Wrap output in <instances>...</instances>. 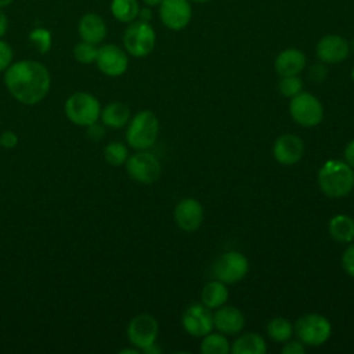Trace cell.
<instances>
[{
  "mask_svg": "<svg viewBox=\"0 0 354 354\" xmlns=\"http://www.w3.org/2000/svg\"><path fill=\"white\" fill-rule=\"evenodd\" d=\"M4 72L6 87L22 104H37L50 90V73L41 62L22 59L11 64Z\"/></svg>",
  "mask_w": 354,
  "mask_h": 354,
  "instance_id": "6da1fadb",
  "label": "cell"
},
{
  "mask_svg": "<svg viewBox=\"0 0 354 354\" xmlns=\"http://www.w3.org/2000/svg\"><path fill=\"white\" fill-rule=\"evenodd\" d=\"M318 185L329 198H343L354 188V170L346 160H326L318 171Z\"/></svg>",
  "mask_w": 354,
  "mask_h": 354,
  "instance_id": "7a4b0ae2",
  "label": "cell"
},
{
  "mask_svg": "<svg viewBox=\"0 0 354 354\" xmlns=\"http://www.w3.org/2000/svg\"><path fill=\"white\" fill-rule=\"evenodd\" d=\"M159 133V120L156 115L151 111H141L138 112L131 120H129L127 131H126V141L127 144L137 149L144 151L151 148Z\"/></svg>",
  "mask_w": 354,
  "mask_h": 354,
  "instance_id": "3957f363",
  "label": "cell"
},
{
  "mask_svg": "<svg viewBox=\"0 0 354 354\" xmlns=\"http://www.w3.org/2000/svg\"><path fill=\"white\" fill-rule=\"evenodd\" d=\"M65 115L77 126H88L101 116V105L90 93H75L65 102Z\"/></svg>",
  "mask_w": 354,
  "mask_h": 354,
  "instance_id": "277c9868",
  "label": "cell"
},
{
  "mask_svg": "<svg viewBox=\"0 0 354 354\" xmlns=\"http://www.w3.org/2000/svg\"><path fill=\"white\" fill-rule=\"evenodd\" d=\"M293 328L304 346H322L332 333L330 322L321 314H306L296 321Z\"/></svg>",
  "mask_w": 354,
  "mask_h": 354,
  "instance_id": "5b68a950",
  "label": "cell"
},
{
  "mask_svg": "<svg viewBox=\"0 0 354 354\" xmlns=\"http://www.w3.org/2000/svg\"><path fill=\"white\" fill-rule=\"evenodd\" d=\"M289 113L297 124L314 127L324 119V106L314 94L301 91L290 98Z\"/></svg>",
  "mask_w": 354,
  "mask_h": 354,
  "instance_id": "8992f818",
  "label": "cell"
},
{
  "mask_svg": "<svg viewBox=\"0 0 354 354\" xmlns=\"http://www.w3.org/2000/svg\"><path fill=\"white\" fill-rule=\"evenodd\" d=\"M156 35L153 28L144 21H133L123 33V46L126 51L137 58L147 57L155 47Z\"/></svg>",
  "mask_w": 354,
  "mask_h": 354,
  "instance_id": "52a82bcc",
  "label": "cell"
},
{
  "mask_svg": "<svg viewBox=\"0 0 354 354\" xmlns=\"http://www.w3.org/2000/svg\"><path fill=\"white\" fill-rule=\"evenodd\" d=\"M249 271V260L245 254L236 250L223 253L213 266L214 279L227 285L242 281Z\"/></svg>",
  "mask_w": 354,
  "mask_h": 354,
  "instance_id": "ba28073f",
  "label": "cell"
},
{
  "mask_svg": "<svg viewBox=\"0 0 354 354\" xmlns=\"http://www.w3.org/2000/svg\"><path fill=\"white\" fill-rule=\"evenodd\" d=\"M126 170L131 180L141 184H152L160 177L162 166L153 153L144 149L127 158Z\"/></svg>",
  "mask_w": 354,
  "mask_h": 354,
  "instance_id": "9c48e42d",
  "label": "cell"
},
{
  "mask_svg": "<svg viewBox=\"0 0 354 354\" xmlns=\"http://www.w3.org/2000/svg\"><path fill=\"white\" fill-rule=\"evenodd\" d=\"M159 325L155 317L149 314H140L127 325V337L130 343L138 350H144L148 346L156 343Z\"/></svg>",
  "mask_w": 354,
  "mask_h": 354,
  "instance_id": "30bf717a",
  "label": "cell"
},
{
  "mask_svg": "<svg viewBox=\"0 0 354 354\" xmlns=\"http://www.w3.org/2000/svg\"><path fill=\"white\" fill-rule=\"evenodd\" d=\"M183 328L195 337H203L214 328L213 314L205 304H191L183 314Z\"/></svg>",
  "mask_w": 354,
  "mask_h": 354,
  "instance_id": "8fae6325",
  "label": "cell"
},
{
  "mask_svg": "<svg viewBox=\"0 0 354 354\" xmlns=\"http://www.w3.org/2000/svg\"><path fill=\"white\" fill-rule=\"evenodd\" d=\"M95 64L104 75L116 77L126 72L129 66V58L119 46L104 44L98 48Z\"/></svg>",
  "mask_w": 354,
  "mask_h": 354,
  "instance_id": "7c38bea8",
  "label": "cell"
},
{
  "mask_svg": "<svg viewBox=\"0 0 354 354\" xmlns=\"http://www.w3.org/2000/svg\"><path fill=\"white\" fill-rule=\"evenodd\" d=\"M159 8L160 21L171 30H180L191 21V6L188 0H162Z\"/></svg>",
  "mask_w": 354,
  "mask_h": 354,
  "instance_id": "4fadbf2b",
  "label": "cell"
},
{
  "mask_svg": "<svg viewBox=\"0 0 354 354\" xmlns=\"http://www.w3.org/2000/svg\"><path fill=\"white\" fill-rule=\"evenodd\" d=\"M272 155L275 160L283 166L295 165L304 155V142L296 134L283 133L275 140L272 147Z\"/></svg>",
  "mask_w": 354,
  "mask_h": 354,
  "instance_id": "5bb4252c",
  "label": "cell"
},
{
  "mask_svg": "<svg viewBox=\"0 0 354 354\" xmlns=\"http://www.w3.org/2000/svg\"><path fill=\"white\" fill-rule=\"evenodd\" d=\"M174 220L185 232L196 231L203 221V206L195 198H184L174 207Z\"/></svg>",
  "mask_w": 354,
  "mask_h": 354,
  "instance_id": "9a60e30c",
  "label": "cell"
},
{
  "mask_svg": "<svg viewBox=\"0 0 354 354\" xmlns=\"http://www.w3.org/2000/svg\"><path fill=\"white\" fill-rule=\"evenodd\" d=\"M315 53L321 62L337 64L348 57L350 46L344 37L339 35H328L318 41Z\"/></svg>",
  "mask_w": 354,
  "mask_h": 354,
  "instance_id": "2e32d148",
  "label": "cell"
},
{
  "mask_svg": "<svg viewBox=\"0 0 354 354\" xmlns=\"http://www.w3.org/2000/svg\"><path fill=\"white\" fill-rule=\"evenodd\" d=\"M214 328L224 335H236L245 326V317L242 311L234 306H221L213 314Z\"/></svg>",
  "mask_w": 354,
  "mask_h": 354,
  "instance_id": "e0dca14e",
  "label": "cell"
},
{
  "mask_svg": "<svg viewBox=\"0 0 354 354\" xmlns=\"http://www.w3.org/2000/svg\"><path fill=\"white\" fill-rule=\"evenodd\" d=\"M77 32L83 41L100 44L106 37V24L101 15L95 12H86L79 19Z\"/></svg>",
  "mask_w": 354,
  "mask_h": 354,
  "instance_id": "ac0fdd59",
  "label": "cell"
},
{
  "mask_svg": "<svg viewBox=\"0 0 354 354\" xmlns=\"http://www.w3.org/2000/svg\"><path fill=\"white\" fill-rule=\"evenodd\" d=\"M306 55L297 48H286L275 58V72L282 76H296L306 66Z\"/></svg>",
  "mask_w": 354,
  "mask_h": 354,
  "instance_id": "d6986e66",
  "label": "cell"
},
{
  "mask_svg": "<svg viewBox=\"0 0 354 354\" xmlns=\"http://www.w3.org/2000/svg\"><path fill=\"white\" fill-rule=\"evenodd\" d=\"M228 296H230V292H228L227 283L218 279H213L205 283L201 292L202 304H205L210 310H216L224 306L228 300Z\"/></svg>",
  "mask_w": 354,
  "mask_h": 354,
  "instance_id": "ffe728a7",
  "label": "cell"
},
{
  "mask_svg": "<svg viewBox=\"0 0 354 354\" xmlns=\"http://www.w3.org/2000/svg\"><path fill=\"white\" fill-rule=\"evenodd\" d=\"M232 354H266L267 353V344L263 336H260L256 332H246L241 336H238L232 346H231Z\"/></svg>",
  "mask_w": 354,
  "mask_h": 354,
  "instance_id": "44dd1931",
  "label": "cell"
},
{
  "mask_svg": "<svg viewBox=\"0 0 354 354\" xmlns=\"http://www.w3.org/2000/svg\"><path fill=\"white\" fill-rule=\"evenodd\" d=\"M328 231L336 242L350 243L354 241V218L347 214H336L329 220Z\"/></svg>",
  "mask_w": 354,
  "mask_h": 354,
  "instance_id": "7402d4cb",
  "label": "cell"
},
{
  "mask_svg": "<svg viewBox=\"0 0 354 354\" xmlns=\"http://www.w3.org/2000/svg\"><path fill=\"white\" fill-rule=\"evenodd\" d=\"M101 120L105 126L112 129H120L130 120V109L122 102H112L101 109Z\"/></svg>",
  "mask_w": 354,
  "mask_h": 354,
  "instance_id": "603a6c76",
  "label": "cell"
},
{
  "mask_svg": "<svg viewBox=\"0 0 354 354\" xmlns=\"http://www.w3.org/2000/svg\"><path fill=\"white\" fill-rule=\"evenodd\" d=\"M199 350L202 354H228L231 351V346L224 333L212 330L202 337Z\"/></svg>",
  "mask_w": 354,
  "mask_h": 354,
  "instance_id": "cb8c5ba5",
  "label": "cell"
},
{
  "mask_svg": "<svg viewBox=\"0 0 354 354\" xmlns=\"http://www.w3.org/2000/svg\"><path fill=\"white\" fill-rule=\"evenodd\" d=\"M111 12L119 22L130 24L138 17L140 6L137 0H112Z\"/></svg>",
  "mask_w": 354,
  "mask_h": 354,
  "instance_id": "d4e9b609",
  "label": "cell"
},
{
  "mask_svg": "<svg viewBox=\"0 0 354 354\" xmlns=\"http://www.w3.org/2000/svg\"><path fill=\"white\" fill-rule=\"evenodd\" d=\"M293 332V324L283 317H275L267 324V333L277 343L288 342L289 339H292Z\"/></svg>",
  "mask_w": 354,
  "mask_h": 354,
  "instance_id": "484cf974",
  "label": "cell"
},
{
  "mask_svg": "<svg viewBox=\"0 0 354 354\" xmlns=\"http://www.w3.org/2000/svg\"><path fill=\"white\" fill-rule=\"evenodd\" d=\"M29 43L40 53V54H47L51 50L53 44V37L51 32L46 28H35L29 32Z\"/></svg>",
  "mask_w": 354,
  "mask_h": 354,
  "instance_id": "4316f807",
  "label": "cell"
},
{
  "mask_svg": "<svg viewBox=\"0 0 354 354\" xmlns=\"http://www.w3.org/2000/svg\"><path fill=\"white\" fill-rule=\"evenodd\" d=\"M104 158L111 166H120L126 163L129 158V151L122 142H111L104 149Z\"/></svg>",
  "mask_w": 354,
  "mask_h": 354,
  "instance_id": "83f0119b",
  "label": "cell"
},
{
  "mask_svg": "<svg viewBox=\"0 0 354 354\" xmlns=\"http://www.w3.org/2000/svg\"><path fill=\"white\" fill-rule=\"evenodd\" d=\"M97 54H98V48L95 47V44H91V43H87L83 40L80 43L75 44V47H73V57L80 64L95 62Z\"/></svg>",
  "mask_w": 354,
  "mask_h": 354,
  "instance_id": "f1b7e54d",
  "label": "cell"
},
{
  "mask_svg": "<svg viewBox=\"0 0 354 354\" xmlns=\"http://www.w3.org/2000/svg\"><path fill=\"white\" fill-rule=\"evenodd\" d=\"M278 90L283 97L292 98L303 91V80L296 76H282L278 82Z\"/></svg>",
  "mask_w": 354,
  "mask_h": 354,
  "instance_id": "f546056e",
  "label": "cell"
},
{
  "mask_svg": "<svg viewBox=\"0 0 354 354\" xmlns=\"http://www.w3.org/2000/svg\"><path fill=\"white\" fill-rule=\"evenodd\" d=\"M342 267L346 271V274L354 278V243L351 242L342 254Z\"/></svg>",
  "mask_w": 354,
  "mask_h": 354,
  "instance_id": "4dcf8cb0",
  "label": "cell"
},
{
  "mask_svg": "<svg viewBox=\"0 0 354 354\" xmlns=\"http://www.w3.org/2000/svg\"><path fill=\"white\" fill-rule=\"evenodd\" d=\"M12 48L4 40H0V72L6 71L12 64Z\"/></svg>",
  "mask_w": 354,
  "mask_h": 354,
  "instance_id": "1f68e13d",
  "label": "cell"
},
{
  "mask_svg": "<svg viewBox=\"0 0 354 354\" xmlns=\"http://www.w3.org/2000/svg\"><path fill=\"white\" fill-rule=\"evenodd\" d=\"M328 76V69L326 66L324 65V62L321 64H314L308 68V77L311 82H315V83H321L326 79Z\"/></svg>",
  "mask_w": 354,
  "mask_h": 354,
  "instance_id": "d6a6232c",
  "label": "cell"
},
{
  "mask_svg": "<svg viewBox=\"0 0 354 354\" xmlns=\"http://www.w3.org/2000/svg\"><path fill=\"white\" fill-rule=\"evenodd\" d=\"M282 354H304L306 346L300 340H288L281 350Z\"/></svg>",
  "mask_w": 354,
  "mask_h": 354,
  "instance_id": "836d02e7",
  "label": "cell"
},
{
  "mask_svg": "<svg viewBox=\"0 0 354 354\" xmlns=\"http://www.w3.org/2000/svg\"><path fill=\"white\" fill-rule=\"evenodd\" d=\"M17 144H18V136L14 131L7 130L0 136V145L1 147L10 149V148H14Z\"/></svg>",
  "mask_w": 354,
  "mask_h": 354,
  "instance_id": "e575fe53",
  "label": "cell"
},
{
  "mask_svg": "<svg viewBox=\"0 0 354 354\" xmlns=\"http://www.w3.org/2000/svg\"><path fill=\"white\" fill-rule=\"evenodd\" d=\"M87 136L91 140H100L105 136V129H104L102 124H98L97 122H94V123L87 126Z\"/></svg>",
  "mask_w": 354,
  "mask_h": 354,
  "instance_id": "d590c367",
  "label": "cell"
},
{
  "mask_svg": "<svg viewBox=\"0 0 354 354\" xmlns=\"http://www.w3.org/2000/svg\"><path fill=\"white\" fill-rule=\"evenodd\" d=\"M344 160L354 170V140H351L344 148Z\"/></svg>",
  "mask_w": 354,
  "mask_h": 354,
  "instance_id": "8d00e7d4",
  "label": "cell"
},
{
  "mask_svg": "<svg viewBox=\"0 0 354 354\" xmlns=\"http://www.w3.org/2000/svg\"><path fill=\"white\" fill-rule=\"evenodd\" d=\"M8 29V19H7V15L4 14L3 8H0V37H3L6 35Z\"/></svg>",
  "mask_w": 354,
  "mask_h": 354,
  "instance_id": "74e56055",
  "label": "cell"
},
{
  "mask_svg": "<svg viewBox=\"0 0 354 354\" xmlns=\"http://www.w3.org/2000/svg\"><path fill=\"white\" fill-rule=\"evenodd\" d=\"M151 17H152V12H151V10H149V7H148V6H147V7H144V8H140V12H138V18H140V21L148 22V21L151 19Z\"/></svg>",
  "mask_w": 354,
  "mask_h": 354,
  "instance_id": "f35d334b",
  "label": "cell"
},
{
  "mask_svg": "<svg viewBox=\"0 0 354 354\" xmlns=\"http://www.w3.org/2000/svg\"><path fill=\"white\" fill-rule=\"evenodd\" d=\"M142 351H144L145 354H159V353H162V348H160L156 343H153V344L148 346L147 348H144Z\"/></svg>",
  "mask_w": 354,
  "mask_h": 354,
  "instance_id": "ab89813d",
  "label": "cell"
},
{
  "mask_svg": "<svg viewBox=\"0 0 354 354\" xmlns=\"http://www.w3.org/2000/svg\"><path fill=\"white\" fill-rule=\"evenodd\" d=\"M142 1H144V4H145V6H148V7H153V6H159L162 0H142Z\"/></svg>",
  "mask_w": 354,
  "mask_h": 354,
  "instance_id": "60d3db41",
  "label": "cell"
},
{
  "mask_svg": "<svg viewBox=\"0 0 354 354\" xmlns=\"http://www.w3.org/2000/svg\"><path fill=\"white\" fill-rule=\"evenodd\" d=\"M120 354H138V348H124L120 351Z\"/></svg>",
  "mask_w": 354,
  "mask_h": 354,
  "instance_id": "b9f144b4",
  "label": "cell"
},
{
  "mask_svg": "<svg viewBox=\"0 0 354 354\" xmlns=\"http://www.w3.org/2000/svg\"><path fill=\"white\" fill-rule=\"evenodd\" d=\"M14 0H0V8H4L7 6H10Z\"/></svg>",
  "mask_w": 354,
  "mask_h": 354,
  "instance_id": "7bdbcfd3",
  "label": "cell"
},
{
  "mask_svg": "<svg viewBox=\"0 0 354 354\" xmlns=\"http://www.w3.org/2000/svg\"><path fill=\"white\" fill-rule=\"evenodd\" d=\"M192 1H196V3H203V1H209V0H192Z\"/></svg>",
  "mask_w": 354,
  "mask_h": 354,
  "instance_id": "ee69618b",
  "label": "cell"
},
{
  "mask_svg": "<svg viewBox=\"0 0 354 354\" xmlns=\"http://www.w3.org/2000/svg\"><path fill=\"white\" fill-rule=\"evenodd\" d=\"M351 77H353V80H354V66H353V71H351Z\"/></svg>",
  "mask_w": 354,
  "mask_h": 354,
  "instance_id": "f6af8a7d",
  "label": "cell"
},
{
  "mask_svg": "<svg viewBox=\"0 0 354 354\" xmlns=\"http://www.w3.org/2000/svg\"><path fill=\"white\" fill-rule=\"evenodd\" d=\"M351 48L354 50V37H353V40H351Z\"/></svg>",
  "mask_w": 354,
  "mask_h": 354,
  "instance_id": "bcb514c9",
  "label": "cell"
}]
</instances>
